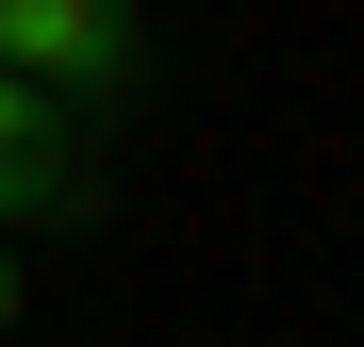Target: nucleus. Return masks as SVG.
I'll return each instance as SVG.
<instances>
[{"instance_id": "7ed1b4c3", "label": "nucleus", "mask_w": 364, "mask_h": 347, "mask_svg": "<svg viewBox=\"0 0 364 347\" xmlns=\"http://www.w3.org/2000/svg\"><path fill=\"white\" fill-rule=\"evenodd\" d=\"M33 133H83V116H50V99H33V83H17V67H0V165H17V149H33Z\"/></svg>"}, {"instance_id": "f03ea898", "label": "nucleus", "mask_w": 364, "mask_h": 347, "mask_svg": "<svg viewBox=\"0 0 364 347\" xmlns=\"http://www.w3.org/2000/svg\"><path fill=\"white\" fill-rule=\"evenodd\" d=\"M83 215H100V149L83 133H33L0 165V231H83Z\"/></svg>"}, {"instance_id": "20e7f679", "label": "nucleus", "mask_w": 364, "mask_h": 347, "mask_svg": "<svg viewBox=\"0 0 364 347\" xmlns=\"http://www.w3.org/2000/svg\"><path fill=\"white\" fill-rule=\"evenodd\" d=\"M0 331H17V248H0Z\"/></svg>"}, {"instance_id": "f257e3e1", "label": "nucleus", "mask_w": 364, "mask_h": 347, "mask_svg": "<svg viewBox=\"0 0 364 347\" xmlns=\"http://www.w3.org/2000/svg\"><path fill=\"white\" fill-rule=\"evenodd\" d=\"M0 67L50 116H116V99H149V17L133 0H0Z\"/></svg>"}]
</instances>
